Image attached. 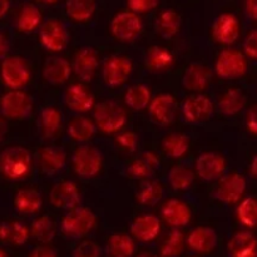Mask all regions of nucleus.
<instances>
[{
  "label": "nucleus",
  "instance_id": "obj_1",
  "mask_svg": "<svg viewBox=\"0 0 257 257\" xmlns=\"http://www.w3.org/2000/svg\"><path fill=\"white\" fill-rule=\"evenodd\" d=\"M32 170V155L22 146H10L0 153V172L9 180H23Z\"/></svg>",
  "mask_w": 257,
  "mask_h": 257
},
{
  "label": "nucleus",
  "instance_id": "obj_2",
  "mask_svg": "<svg viewBox=\"0 0 257 257\" xmlns=\"http://www.w3.org/2000/svg\"><path fill=\"white\" fill-rule=\"evenodd\" d=\"M97 217L88 207H75L63 217L60 222V231L68 238L79 240L84 238L94 230Z\"/></svg>",
  "mask_w": 257,
  "mask_h": 257
},
{
  "label": "nucleus",
  "instance_id": "obj_3",
  "mask_svg": "<svg viewBox=\"0 0 257 257\" xmlns=\"http://www.w3.org/2000/svg\"><path fill=\"white\" fill-rule=\"evenodd\" d=\"M93 119L97 128L103 133L113 135L123 130L127 123V113L124 108L114 100H103L95 104L93 109Z\"/></svg>",
  "mask_w": 257,
  "mask_h": 257
},
{
  "label": "nucleus",
  "instance_id": "obj_4",
  "mask_svg": "<svg viewBox=\"0 0 257 257\" xmlns=\"http://www.w3.org/2000/svg\"><path fill=\"white\" fill-rule=\"evenodd\" d=\"M0 77L10 89H22L30 82L32 72L24 58L9 55L0 64Z\"/></svg>",
  "mask_w": 257,
  "mask_h": 257
},
{
  "label": "nucleus",
  "instance_id": "obj_5",
  "mask_svg": "<svg viewBox=\"0 0 257 257\" xmlns=\"http://www.w3.org/2000/svg\"><path fill=\"white\" fill-rule=\"evenodd\" d=\"M248 62L245 53L233 48L223 49L216 59V74L223 79H238L247 73Z\"/></svg>",
  "mask_w": 257,
  "mask_h": 257
},
{
  "label": "nucleus",
  "instance_id": "obj_6",
  "mask_svg": "<svg viewBox=\"0 0 257 257\" xmlns=\"http://www.w3.org/2000/svg\"><path fill=\"white\" fill-rule=\"evenodd\" d=\"M33 110V99L22 89H12L0 98V114L5 119L22 120Z\"/></svg>",
  "mask_w": 257,
  "mask_h": 257
},
{
  "label": "nucleus",
  "instance_id": "obj_7",
  "mask_svg": "<svg viewBox=\"0 0 257 257\" xmlns=\"http://www.w3.org/2000/svg\"><path fill=\"white\" fill-rule=\"evenodd\" d=\"M73 168L78 176L90 178L97 176L102 170L103 158L99 150L89 145H82L75 148L72 158Z\"/></svg>",
  "mask_w": 257,
  "mask_h": 257
},
{
  "label": "nucleus",
  "instance_id": "obj_8",
  "mask_svg": "<svg viewBox=\"0 0 257 257\" xmlns=\"http://www.w3.org/2000/svg\"><path fill=\"white\" fill-rule=\"evenodd\" d=\"M133 72V63L123 55H110L103 63V80L110 88L124 84Z\"/></svg>",
  "mask_w": 257,
  "mask_h": 257
},
{
  "label": "nucleus",
  "instance_id": "obj_9",
  "mask_svg": "<svg viewBox=\"0 0 257 257\" xmlns=\"http://www.w3.org/2000/svg\"><path fill=\"white\" fill-rule=\"evenodd\" d=\"M247 188V181L241 173L232 172L221 178L215 191V197L225 205L237 203L243 197Z\"/></svg>",
  "mask_w": 257,
  "mask_h": 257
},
{
  "label": "nucleus",
  "instance_id": "obj_10",
  "mask_svg": "<svg viewBox=\"0 0 257 257\" xmlns=\"http://www.w3.org/2000/svg\"><path fill=\"white\" fill-rule=\"evenodd\" d=\"M39 38L43 47L50 52H62L69 42L67 28L58 19H49L40 25Z\"/></svg>",
  "mask_w": 257,
  "mask_h": 257
},
{
  "label": "nucleus",
  "instance_id": "obj_11",
  "mask_svg": "<svg viewBox=\"0 0 257 257\" xmlns=\"http://www.w3.org/2000/svg\"><path fill=\"white\" fill-rule=\"evenodd\" d=\"M110 32L118 40L131 42L142 32V20L135 12H120L110 22Z\"/></svg>",
  "mask_w": 257,
  "mask_h": 257
},
{
  "label": "nucleus",
  "instance_id": "obj_12",
  "mask_svg": "<svg viewBox=\"0 0 257 257\" xmlns=\"http://www.w3.org/2000/svg\"><path fill=\"white\" fill-rule=\"evenodd\" d=\"M213 110L215 107L212 100L205 94L191 95L181 105L183 118L190 123H200L212 117Z\"/></svg>",
  "mask_w": 257,
  "mask_h": 257
},
{
  "label": "nucleus",
  "instance_id": "obj_13",
  "mask_svg": "<svg viewBox=\"0 0 257 257\" xmlns=\"http://www.w3.org/2000/svg\"><path fill=\"white\" fill-rule=\"evenodd\" d=\"M240 33V22L232 13H223L218 15L212 25L213 38L216 42L223 45H231L237 42Z\"/></svg>",
  "mask_w": 257,
  "mask_h": 257
},
{
  "label": "nucleus",
  "instance_id": "obj_14",
  "mask_svg": "<svg viewBox=\"0 0 257 257\" xmlns=\"http://www.w3.org/2000/svg\"><path fill=\"white\" fill-rule=\"evenodd\" d=\"M52 206L59 210H73L80 202V192L73 181H62L52 188L49 193Z\"/></svg>",
  "mask_w": 257,
  "mask_h": 257
},
{
  "label": "nucleus",
  "instance_id": "obj_15",
  "mask_svg": "<svg viewBox=\"0 0 257 257\" xmlns=\"http://www.w3.org/2000/svg\"><path fill=\"white\" fill-rule=\"evenodd\" d=\"M195 168L203 181H216L226 172V160L217 152H203L196 160Z\"/></svg>",
  "mask_w": 257,
  "mask_h": 257
},
{
  "label": "nucleus",
  "instance_id": "obj_16",
  "mask_svg": "<svg viewBox=\"0 0 257 257\" xmlns=\"http://www.w3.org/2000/svg\"><path fill=\"white\" fill-rule=\"evenodd\" d=\"M64 102L72 112L78 113V114H85L94 109L95 107L93 94L80 83L72 84L67 88L64 93Z\"/></svg>",
  "mask_w": 257,
  "mask_h": 257
},
{
  "label": "nucleus",
  "instance_id": "obj_17",
  "mask_svg": "<svg viewBox=\"0 0 257 257\" xmlns=\"http://www.w3.org/2000/svg\"><path fill=\"white\" fill-rule=\"evenodd\" d=\"M99 57L97 50L90 47L82 48L75 54L73 60V72L83 82H90L97 73Z\"/></svg>",
  "mask_w": 257,
  "mask_h": 257
},
{
  "label": "nucleus",
  "instance_id": "obj_18",
  "mask_svg": "<svg viewBox=\"0 0 257 257\" xmlns=\"http://www.w3.org/2000/svg\"><path fill=\"white\" fill-rule=\"evenodd\" d=\"M150 117L157 124L170 125L176 115V99L170 93H163L153 98L150 103Z\"/></svg>",
  "mask_w": 257,
  "mask_h": 257
},
{
  "label": "nucleus",
  "instance_id": "obj_19",
  "mask_svg": "<svg viewBox=\"0 0 257 257\" xmlns=\"http://www.w3.org/2000/svg\"><path fill=\"white\" fill-rule=\"evenodd\" d=\"M218 235L213 228L201 226L191 231L187 237V246L191 251L198 255H208L216 248Z\"/></svg>",
  "mask_w": 257,
  "mask_h": 257
},
{
  "label": "nucleus",
  "instance_id": "obj_20",
  "mask_svg": "<svg viewBox=\"0 0 257 257\" xmlns=\"http://www.w3.org/2000/svg\"><path fill=\"white\" fill-rule=\"evenodd\" d=\"M161 232V222L157 216L145 213L133 220L131 223V235L140 242H152Z\"/></svg>",
  "mask_w": 257,
  "mask_h": 257
},
{
  "label": "nucleus",
  "instance_id": "obj_21",
  "mask_svg": "<svg viewBox=\"0 0 257 257\" xmlns=\"http://www.w3.org/2000/svg\"><path fill=\"white\" fill-rule=\"evenodd\" d=\"M72 74V67L65 58L59 55L49 57L43 67V78L50 85H63L69 80Z\"/></svg>",
  "mask_w": 257,
  "mask_h": 257
},
{
  "label": "nucleus",
  "instance_id": "obj_22",
  "mask_svg": "<svg viewBox=\"0 0 257 257\" xmlns=\"http://www.w3.org/2000/svg\"><path fill=\"white\" fill-rule=\"evenodd\" d=\"M162 217L171 227L182 228L190 223L192 218L191 208L185 201L171 198L162 206Z\"/></svg>",
  "mask_w": 257,
  "mask_h": 257
},
{
  "label": "nucleus",
  "instance_id": "obj_23",
  "mask_svg": "<svg viewBox=\"0 0 257 257\" xmlns=\"http://www.w3.org/2000/svg\"><path fill=\"white\" fill-rule=\"evenodd\" d=\"M39 165L47 176L57 175L67 165V152L62 147L47 146L39 153Z\"/></svg>",
  "mask_w": 257,
  "mask_h": 257
},
{
  "label": "nucleus",
  "instance_id": "obj_24",
  "mask_svg": "<svg viewBox=\"0 0 257 257\" xmlns=\"http://www.w3.org/2000/svg\"><path fill=\"white\" fill-rule=\"evenodd\" d=\"M211 82V70L200 63H192L186 68L182 85L190 92H202Z\"/></svg>",
  "mask_w": 257,
  "mask_h": 257
},
{
  "label": "nucleus",
  "instance_id": "obj_25",
  "mask_svg": "<svg viewBox=\"0 0 257 257\" xmlns=\"http://www.w3.org/2000/svg\"><path fill=\"white\" fill-rule=\"evenodd\" d=\"M230 257H248L257 253V238L250 231L235 233L227 243Z\"/></svg>",
  "mask_w": 257,
  "mask_h": 257
},
{
  "label": "nucleus",
  "instance_id": "obj_26",
  "mask_svg": "<svg viewBox=\"0 0 257 257\" xmlns=\"http://www.w3.org/2000/svg\"><path fill=\"white\" fill-rule=\"evenodd\" d=\"M30 237V230L19 221H5L0 225V241L12 246H23Z\"/></svg>",
  "mask_w": 257,
  "mask_h": 257
},
{
  "label": "nucleus",
  "instance_id": "obj_27",
  "mask_svg": "<svg viewBox=\"0 0 257 257\" xmlns=\"http://www.w3.org/2000/svg\"><path fill=\"white\" fill-rule=\"evenodd\" d=\"M43 205V198L37 190L24 188L18 191L14 197V207L19 213L25 216L39 212Z\"/></svg>",
  "mask_w": 257,
  "mask_h": 257
},
{
  "label": "nucleus",
  "instance_id": "obj_28",
  "mask_svg": "<svg viewBox=\"0 0 257 257\" xmlns=\"http://www.w3.org/2000/svg\"><path fill=\"white\" fill-rule=\"evenodd\" d=\"M95 131H97V125H95L94 120L87 117H82V115L73 118L68 123L67 128L68 136L78 143L89 142L94 137Z\"/></svg>",
  "mask_w": 257,
  "mask_h": 257
},
{
  "label": "nucleus",
  "instance_id": "obj_29",
  "mask_svg": "<svg viewBox=\"0 0 257 257\" xmlns=\"http://www.w3.org/2000/svg\"><path fill=\"white\" fill-rule=\"evenodd\" d=\"M43 15L39 8L33 3H27L20 8L17 17V29L22 33H32L42 25Z\"/></svg>",
  "mask_w": 257,
  "mask_h": 257
},
{
  "label": "nucleus",
  "instance_id": "obj_30",
  "mask_svg": "<svg viewBox=\"0 0 257 257\" xmlns=\"http://www.w3.org/2000/svg\"><path fill=\"white\" fill-rule=\"evenodd\" d=\"M38 123H39V131L43 137L53 138L62 128V112L55 107L43 108L38 118Z\"/></svg>",
  "mask_w": 257,
  "mask_h": 257
},
{
  "label": "nucleus",
  "instance_id": "obj_31",
  "mask_svg": "<svg viewBox=\"0 0 257 257\" xmlns=\"http://www.w3.org/2000/svg\"><path fill=\"white\" fill-rule=\"evenodd\" d=\"M182 25L181 15L173 9H165L158 14L156 19V28L161 37L165 39H171L178 34Z\"/></svg>",
  "mask_w": 257,
  "mask_h": 257
},
{
  "label": "nucleus",
  "instance_id": "obj_32",
  "mask_svg": "<svg viewBox=\"0 0 257 257\" xmlns=\"http://www.w3.org/2000/svg\"><path fill=\"white\" fill-rule=\"evenodd\" d=\"M160 166V158L152 151H145L140 158L133 161L128 167V173L135 178H150Z\"/></svg>",
  "mask_w": 257,
  "mask_h": 257
},
{
  "label": "nucleus",
  "instance_id": "obj_33",
  "mask_svg": "<svg viewBox=\"0 0 257 257\" xmlns=\"http://www.w3.org/2000/svg\"><path fill=\"white\" fill-rule=\"evenodd\" d=\"M146 67L152 72H163L173 65L175 58L167 48L153 45L146 53Z\"/></svg>",
  "mask_w": 257,
  "mask_h": 257
},
{
  "label": "nucleus",
  "instance_id": "obj_34",
  "mask_svg": "<svg viewBox=\"0 0 257 257\" xmlns=\"http://www.w3.org/2000/svg\"><path fill=\"white\" fill-rule=\"evenodd\" d=\"M246 105V95L238 88H231L218 99V110L223 115H236L242 112Z\"/></svg>",
  "mask_w": 257,
  "mask_h": 257
},
{
  "label": "nucleus",
  "instance_id": "obj_35",
  "mask_svg": "<svg viewBox=\"0 0 257 257\" xmlns=\"http://www.w3.org/2000/svg\"><path fill=\"white\" fill-rule=\"evenodd\" d=\"M135 250L136 246L133 238L124 233L112 235L105 245L107 257H133Z\"/></svg>",
  "mask_w": 257,
  "mask_h": 257
},
{
  "label": "nucleus",
  "instance_id": "obj_36",
  "mask_svg": "<svg viewBox=\"0 0 257 257\" xmlns=\"http://www.w3.org/2000/svg\"><path fill=\"white\" fill-rule=\"evenodd\" d=\"M162 148L171 158H181L190 150V138L181 132H172L162 141Z\"/></svg>",
  "mask_w": 257,
  "mask_h": 257
},
{
  "label": "nucleus",
  "instance_id": "obj_37",
  "mask_svg": "<svg viewBox=\"0 0 257 257\" xmlns=\"http://www.w3.org/2000/svg\"><path fill=\"white\" fill-rule=\"evenodd\" d=\"M97 9L95 0H67L65 12L75 22H87L94 15Z\"/></svg>",
  "mask_w": 257,
  "mask_h": 257
},
{
  "label": "nucleus",
  "instance_id": "obj_38",
  "mask_svg": "<svg viewBox=\"0 0 257 257\" xmlns=\"http://www.w3.org/2000/svg\"><path fill=\"white\" fill-rule=\"evenodd\" d=\"M167 181L175 191L188 190L195 182V172L186 166H175L168 171Z\"/></svg>",
  "mask_w": 257,
  "mask_h": 257
},
{
  "label": "nucleus",
  "instance_id": "obj_39",
  "mask_svg": "<svg viewBox=\"0 0 257 257\" xmlns=\"http://www.w3.org/2000/svg\"><path fill=\"white\" fill-rule=\"evenodd\" d=\"M55 233H57L55 223L49 216H40L33 221L30 226V235L40 243L52 242L55 237Z\"/></svg>",
  "mask_w": 257,
  "mask_h": 257
},
{
  "label": "nucleus",
  "instance_id": "obj_40",
  "mask_svg": "<svg viewBox=\"0 0 257 257\" xmlns=\"http://www.w3.org/2000/svg\"><path fill=\"white\" fill-rule=\"evenodd\" d=\"M151 89L146 84H136L128 88L124 95V102L131 109L142 110L151 103Z\"/></svg>",
  "mask_w": 257,
  "mask_h": 257
},
{
  "label": "nucleus",
  "instance_id": "obj_41",
  "mask_svg": "<svg viewBox=\"0 0 257 257\" xmlns=\"http://www.w3.org/2000/svg\"><path fill=\"white\" fill-rule=\"evenodd\" d=\"M163 186L158 181L150 180L143 183L137 193V201L143 206H155L163 198Z\"/></svg>",
  "mask_w": 257,
  "mask_h": 257
},
{
  "label": "nucleus",
  "instance_id": "obj_42",
  "mask_svg": "<svg viewBox=\"0 0 257 257\" xmlns=\"http://www.w3.org/2000/svg\"><path fill=\"white\" fill-rule=\"evenodd\" d=\"M185 248V237L178 228L171 231L166 240L161 245V256L162 257H178Z\"/></svg>",
  "mask_w": 257,
  "mask_h": 257
},
{
  "label": "nucleus",
  "instance_id": "obj_43",
  "mask_svg": "<svg viewBox=\"0 0 257 257\" xmlns=\"http://www.w3.org/2000/svg\"><path fill=\"white\" fill-rule=\"evenodd\" d=\"M237 218L245 227H257V198L247 197L238 205Z\"/></svg>",
  "mask_w": 257,
  "mask_h": 257
},
{
  "label": "nucleus",
  "instance_id": "obj_44",
  "mask_svg": "<svg viewBox=\"0 0 257 257\" xmlns=\"http://www.w3.org/2000/svg\"><path fill=\"white\" fill-rule=\"evenodd\" d=\"M73 257H100V247L94 241H83L74 248Z\"/></svg>",
  "mask_w": 257,
  "mask_h": 257
},
{
  "label": "nucleus",
  "instance_id": "obj_45",
  "mask_svg": "<svg viewBox=\"0 0 257 257\" xmlns=\"http://www.w3.org/2000/svg\"><path fill=\"white\" fill-rule=\"evenodd\" d=\"M118 146L128 152H135L137 150L138 145V136L133 131H125V132H119L117 136Z\"/></svg>",
  "mask_w": 257,
  "mask_h": 257
},
{
  "label": "nucleus",
  "instance_id": "obj_46",
  "mask_svg": "<svg viewBox=\"0 0 257 257\" xmlns=\"http://www.w3.org/2000/svg\"><path fill=\"white\" fill-rule=\"evenodd\" d=\"M243 53L246 57L257 60V29L251 30L243 43Z\"/></svg>",
  "mask_w": 257,
  "mask_h": 257
},
{
  "label": "nucleus",
  "instance_id": "obj_47",
  "mask_svg": "<svg viewBox=\"0 0 257 257\" xmlns=\"http://www.w3.org/2000/svg\"><path fill=\"white\" fill-rule=\"evenodd\" d=\"M160 0H127L128 7L135 13H147L155 9Z\"/></svg>",
  "mask_w": 257,
  "mask_h": 257
},
{
  "label": "nucleus",
  "instance_id": "obj_48",
  "mask_svg": "<svg viewBox=\"0 0 257 257\" xmlns=\"http://www.w3.org/2000/svg\"><path fill=\"white\" fill-rule=\"evenodd\" d=\"M246 125L252 135L257 136V104L248 109L246 115Z\"/></svg>",
  "mask_w": 257,
  "mask_h": 257
},
{
  "label": "nucleus",
  "instance_id": "obj_49",
  "mask_svg": "<svg viewBox=\"0 0 257 257\" xmlns=\"http://www.w3.org/2000/svg\"><path fill=\"white\" fill-rule=\"evenodd\" d=\"M28 257H57V253L48 246H37Z\"/></svg>",
  "mask_w": 257,
  "mask_h": 257
},
{
  "label": "nucleus",
  "instance_id": "obj_50",
  "mask_svg": "<svg viewBox=\"0 0 257 257\" xmlns=\"http://www.w3.org/2000/svg\"><path fill=\"white\" fill-rule=\"evenodd\" d=\"M243 9L248 19L257 20V0H245Z\"/></svg>",
  "mask_w": 257,
  "mask_h": 257
},
{
  "label": "nucleus",
  "instance_id": "obj_51",
  "mask_svg": "<svg viewBox=\"0 0 257 257\" xmlns=\"http://www.w3.org/2000/svg\"><path fill=\"white\" fill-rule=\"evenodd\" d=\"M9 8H10L9 0H0V19H3V18L7 15Z\"/></svg>",
  "mask_w": 257,
  "mask_h": 257
},
{
  "label": "nucleus",
  "instance_id": "obj_52",
  "mask_svg": "<svg viewBox=\"0 0 257 257\" xmlns=\"http://www.w3.org/2000/svg\"><path fill=\"white\" fill-rule=\"evenodd\" d=\"M7 122H5V118L0 114V143L3 142V140L5 138L7 135Z\"/></svg>",
  "mask_w": 257,
  "mask_h": 257
},
{
  "label": "nucleus",
  "instance_id": "obj_53",
  "mask_svg": "<svg viewBox=\"0 0 257 257\" xmlns=\"http://www.w3.org/2000/svg\"><path fill=\"white\" fill-rule=\"evenodd\" d=\"M250 171H251V175H252L255 178H257V155L252 158V162H251V166H250Z\"/></svg>",
  "mask_w": 257,
  "mask_h": 257
},
{
  "label": "nucleus",
  "instance_id": "obj_54",
  "mask_svg": "<svg viewBox=\"0 0 257 257\" xmlns=\"http://www.w3.org/2000/svg\"><path fill=\"white\" fill-rule=\"evenodd\" d=\"M5 50H7V40H5V38L3 37V34L0 33V57L4 54Z\"/></svg>",
  "mask_w": 257,
  "mask_h": 257
},
{
  "label": "nucleus",
  "instance_id": "obj_55",
  "mask_svg": "<svg viewBox=\"0 0 257 257\" xmlns=\"http://www.w3.org/2000/svg\"><path fill=\"white\" fill-rule=\"evenodd\" d=\"M135 257H158V256L155 255V253H152V252H148V251H143V252H140Z\"/></svg>",
  "mask_w": 257,
  "mask_h": 257
},
{
  "label": "nucleus",
  "instance_id": "obj_56",
  "mask_svg": "<svg viewBox=\"0 0 257 257\" xmlns=\"http://www.w3.org/2000/svg\"><path fill=\"white\" fill-rule=\"evenodd\" d=\"M38 3H42V4H47V5H52V4H55V3H58L59 0H37Z\"/></svg>",
  "mask_w": 257,
  "mask_h": 257
},
{
  "label": "nucleus",
  "instance_id": "obj_57",
  "mask_svg": "<svg viewBox=\"0 0 257 257\" xmlns=\"http://www.w3.org/2000/svg\"><path fill=\"white\" fill-rule=\"evenodd\" d=\"M0 257H9V256H8V253L5 252L4 250H2V248H0Z\"/></svg>",
  "mask_w": 257,
  "mask_h": 257
},
{
  "label": "nucleus",
  "instance_id": "obj_58",
  "mask_svg": "<svg viewBox=\"0 0 257 257\" xmlns=\"http://www.w3.org/2000/svg\"><path fill=\"white\" fill-rule=\"evenodd\" d=\"M248 257H257V253H255V255H252V256H248Z\"/></svg>",
  "mask_w": 257,
  "mask_h": 257
}]
</instances>
